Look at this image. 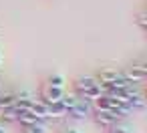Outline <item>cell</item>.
<instances>
[{
  "label": "cell",
  "mask_w": 147,
  "mask_h": 133,
  "mask_svg": "<svg viewBox=\"0 0 147 133\" xmlns=\"http://www.w3.org/2000/svg\"><path fill=\"white\" fill-rule=\"evenodd\" d=\"M143 95H145V101H147V89H145V91H143Z\"/></svg>",
  "instance_id": "7402d4cb"
},
{
  "label": "cell",
  "mask_w": 147,
  "mask_h": 133,
  "mask_svg": "<svg viewBox=\"0 0 147 133\" xmlns=\"http://www.w3.org/2000/svg\"><path fill=\"white\" fill-rule=\"evenodd\" d=\"M30 111H32L40 121L51 119V109H49V105H47L42 99H34V101H32V105H30Z\"/></svg>",
  "instance_id": "8992f818"
},
{
  "label": "cell",
  "mask_w": 147,
  "mask_h": 133,
  "mask_svg": "<svg viewBox=\"0 0 147 133\" xmlns=\"http://www.w3.org/2000/svg\"><path fill=\"white\" fill-rule=\"evenodd\" d=\"M16 105V95L14 93H0V109H10Z\"/></svg>",
  "instance_id": "8fae6325"
},
{
  "label": "cell",
  "mask_w": 147,
  "mask_h": 133,
  "mask_svg": "<svg viewBox=\"0 0 147 133\" xmlns=\"http://www.w3.org/2000/svg\"><path fill=\"white\" fill-rule=\"evenodd\" d=\"M47 121H36L28 127H24V133H47Z\"/></svg>",
  "instance_id": "9a60e30c"
},
{
  "label": "cell",
  "mask_w": 147,
  "mask_h": 133,
  "mask_svg": "<svg viewBox=\"0 0 147 133\" xmlns=\"http://www.w3.org/2000/svg\"><path fill=\"white\" fill-rule=\"evenodd\" d=\"M14 95H16V99H22V101H30V99H34L32 93H30L28 89H20V91H16Z\"/></svg>",
  "instance_id": "2e32d148"
},
{
  "label": "cell",
  "mask_w": 147,
  "mask_h": 133,
  "mask_svg": "<svg viewBox=\"0 0 147 133\" xmlns=\"http://www.w3.org/2000/svg\"><path fill=\"white\" fill-rule=\"evenodd\" d=\"M135 67H137V69H139V71H141V73H143L145 77H147V59H143V61L135 63Z\"/></svg>",
  "instance_id": "d6986e66"
},
{
  "label": "cell",
  "mask_w": 147,
  "mask_h": 133,
  "mask_svg": "<svg viewBox=\"0 0 147 133\" xmlns=\"http://www.w3.org/2000/svg\"><path fill=\"white\" fill-rule=\"evenodd\" d=\"M67 89H59V87H51V85H45L42 87V93H40V99L47 103V105H55L63 99Z\"/></svg>",
  "instance_id": "277c9868"
},
{
  "label": "cell",
  "mask_w": 147,
  "mask_h": 133,
  "mask_svg": "<svg viewBox=\"0 0 147 133\" xmlns=\"http://www.w3.org/2000/svg\"><path fill=\"white\" fill-rule=\"evenodd\" d=\"M0 133H6V127L4 125H0Z\"/></svg>",
  "instance_id": "44dd1931"
},
{
  "label": "cell",
  "mask_w": 147,
  "mask_h": 133,
  "mask_svg": "<svg viewBox=\"0 0 147 133\" xmlns=\"http://www.w3.org/2000/svg\"><path fill=\"white\" fill-rule=\"evenodd\" d=\"M49 109H51V119H63V117H67V109L63 107L61 101L55 103V105H49Z\"/></svg>",
  "instance_id": "4fadbf2b"
},
{
  "label": "cell",
  "mask_w": 147,
  "mask_h": 133,
  "mask_svg": "<svg viewBox=\"0 0 147 133\" xmlns=\"http://www.w3.org/2000/svg\"><path fill=\"white\" fill-rule=\"evenodd\" d=\"M117 75H119L117 69H101V71L95 75V79L99 81V85H111V83L117 79Z\"/></svg>",
  "instance_id": "52a82bcc"
},
{
  "label": "cell",
  "mask_w": 147,
  "mask_h": 133,
  "mask_svg": "<svg viewBox=\"0 0 147 133\" xmlns=\"http://www.w3.org/2000/svg\"><path fill=\"white\" fill-rule=\"evenodd\" d=\"M79 101V95L73 91V93H69V91H65V95H63V99H61V103H63V107L67 109V113H69V109H73L75 107V103Z\"/></svg>",
  "instance_id": "7c38bea8"
},
{
  "label": "cell",
  "mask_w": 147,
  "mask_h": 133,
  "mask_svg": "<svg viewBox=\"0 0 147 133\" xmlns=\"http://www.w3.org/2000/svg\"><path fill=\"white\" fill-rule=\"evenodd\" d=\"M36 121H40L30 109H26V111H20L18 113V119H16V123H20L22 127H28V125H32V123H36Z\"/></svg>",
  "instance_id": "ba28073f"
},
{
  "label": "cell",
  "mask_w": 147,
  "mask_h": 133,
  "mask_svg": "<svg viewBox=\"0 0 147 133\" xmlns=\"http://www.w3.org/2000/svg\"><path fill=\"white\" fill-rule=\"evenodd\" d=\"M0 113H2V109H0Z\"/></svg>",
  "instance_id": "603a6c76"
},
{
  "label": "cell",
  "mask_w": 147,
  "mask_h": 133,
  "mask_svg": "<svg viewBox=\"0 0 147 133\" xmlns=\"http://www.w3.org/2000/svg\"><path fill=\"white\" fill-rule=\"evenodd\" d=\"M135 20H137V24H139V26H141L143 30H147V10H143V12H139Z\"/></svg>",
  "instance_id": "e0dca14e"
},
{
  "label": "cell",
  "mask_w": 147,
  "mask_h": 133,
  "mask_svg": "<svg viewBox=\"0 0 147 133\" xmlns=\"http://www.w3.org/2000/svg\"><path fill=\"white\" fill-rule=\"evenodd\" d=\"M91 117L95 119V123H97V125L107 127V129H111L113 125H117V123L121 121L113 111H93V115H91Z\"/></svg>",
  "instance_id": "3957f363"
},
{
  "label": "cell",
  "mask_w": 147,
  "mask_h": 133,
  "mask_svg": "<svg viewBox=\"0 0 147 133\" xmlns=\"http://www.w3.org/2000/svg\"><path fill=\"white\" fill-rule=\"evenodd\" d=\"M115 107H117L115 99L109 97V95H105V93H101L97 99H93V109L95 111H113Z\"/></svg>",
  "instance_id": "5b68a950"
},
{
  "label": "cell",
  "mask_w": 147,
  "mask_h": 133,
  "mask_svg": "<svg viewBox=\"0 0 147 133\" xmlns=\"http://www.w3.org/2000/svg\"><path fill=\"white\" fill-rule=\"evenodd\" d=\"M93 111H95V109H93V101L79 97V101L75 103V107L69 109L67 117H69V119H75V121H85V119H89V117L93 115Z\"/></svg>",
  "instance_id": "7a4b0ae2"
},
{
  "label": "cell",
  "mask_w": 147,
  "mask_h": 133,
  "mask_svg": "<svg viewBox=\"0 0 147 133\" xmlns=\"http://www.w3.org/2000/svg\"><path fill=\"white\" fill-rule=\"evenodd\" d=\"M75 93H77L81 99L93 101V99H97L103 91H101L99 81H97L93 75H83V77H79V79L75 81Z\"/></svg>",
  "instance_id": "6da1fadb"
},
{
  "label": "cell",
  "mask_w": 147,
  "mask_h": 133,
  "mask_svg": "<svg viewBox=\"0 0 147 133\" xmlns=\"http://www.w3.org/2000/svg\"><path fill=\"white\" fill-rule=\"evenodd\" d=\"M129 105H131V109H133V111H135V109H143V107L147 105L143 91H137V93H133V95L129 97Z\"/></svg>",
  "instance_id": "9c48e42d"
},
{
  "label": "cell",
  "mask_w": 147,
  "mask_h": 133,
  "mask_svg": "<svg viewBox=\"0 0 147 133\" xmlns=\"http://www.w3.org/2000/svg\"><path fill=\"white\" fill-rule=\"evenodd\" d=\"M0 119L6 121V123H14L18 119V109L16 107H10V109H2V113H0Z\"/></svg>",
  "instance_id": "5bb4252c"
},
{
  "label": "cell",
  "mask_w": 147,
  "mask_h": 133,
  "mask_svg": "<svg viewBox=\"0 0 147 133\" xmlns=\"http://www.w3.org/2000/svg\"><path fill=\"white\" fill-rule=\"evenodd\" d=\"M61 133H83L81 129H77V127H67V129H63Z\"/></svg>",
  "instance_id": "ffe728a7"
},
{
  "label": "cell",
  "mask_w": 147,
  "mask_h": 133,
  "mask_svg": "<svg viewBox=\"0 0 147 133\" xmlns=\"http://www.w3.org/2000/svg\"><path fill=\"white\" fill-rule=\"evenodd\" d=\"M45 85H51V87L65 89V87H67V79H65V75H61V73H53V75L47 79V83H45Z\"/></svg>",
  "instance_id": "30bf717a"
},
{
  "label": "cell",
  "mask_w": 147,
  "mask_h": 133,
  "mask_svg": "<svg viewBox=\"0 0 147 133\" xmlns=\"http://www.w3.org/2000/svg\"><path fill=\"white\" fill-rule=\"evenodd\" d=\"M109 133H131V129L129 127H125V125H113L111 129H109Z\"/></svg>",
  "instance_id": "ac0fdd59"
},
{
  "label": "cell",
  "mask_w": 147,
  "mask_h": 133,
  "mask_svg": "<svg viewBox=\"0 0 147 133\" xmlns=\"http://www.w3.org/2000/svg\"><path fill=\"white\" fill-rule=\"evenodd\" d=\"M0 93H2V91H0Z\"/></svg>",
  "instance_id": "cb8c5ba5"
}]
</instances>
